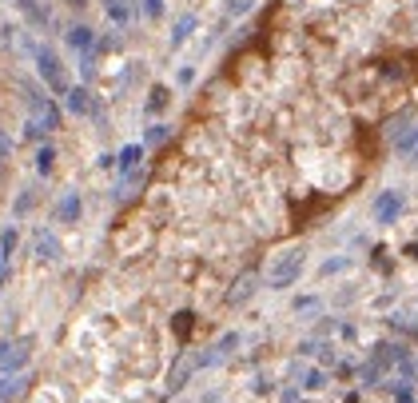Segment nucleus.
<instances>
[{
    "mask_svg": "<svg viewBox=\"0 0 418 403\" xmlns=\"http://www.w3.org/2000/svg\"><path fill=\"white\" fill-rule=\"evenodd\" d=\"M164 100H168V92H164V88H155L152 100H148V108H152V112H155V108H164Z\"/></svg>",
    "mask_w": 418,
    "mask_h": 403,
    "instance_id": "6ab92c4d",
    "label": "nucleus"
},
{
    "mask_svg": "<svg viewBox=\"0 0 418 403\" xmlns=\"http://www.w3.org/2000/svg\"><path fill=\"white\" fill-rule=\"evenodd\" d=\"M68 44L84 52V48L92 44V28H88V24H72V28H68Z\"/></svg>",
    "mask_w": 418,
    "mask_h": 403,
    "instance_id": "6e6552de",
    "label": "nucleus"
},
{
    "mask_svg": "<svg viewBox=\"0 0 418 403\" xmlns=\"http://www.w3.org/2000/svg\"><path fill=\"white\" fill-rule=\"evenodd\" d=\"M12 248H16V228H8L4 236H0V251H4V264H8V256H12Z\"/></svg>",
    "mask_w": 418,
    "mask_h": 403,
    "instance_id": "4468645a",
    "label": "nucleus"
},
{
    "mask_svg": "<svg viewBox=\"0 0 418 403\" xmlns=\"http://www.w3.org/2000/svg\"><path fill=\"white\" fill-rule=\"evenodd\" d=\"M195 28V17H184L179 24H175V32H171V44H184L188 40V32Z\"/></svg>",
    "mask_w": 418,
    "mask_h": 403,
    "instance_id": "ddd939ff",
    "label": "nucleus"
},
{
    "mask_svg": "<svg viewBox=\"0 0 418 403\" xmlns=\"http://www.w3.org/2000/svg\"><path fill=\"white\" fill-rule=\"evenodd\" d=\"M160 8H164V0H148V17H155Z\"/></svg>",
    "mask_w": 418,
    "mask_h": 403,
    "instance_id": "b1692460",
    "label": "nucleus"
},
{
    "mask_svg": "<svg viewBox=\"0 0 418 403\" xmlns=\"http://www.w3.org/2000/svg\"><path fill=\"white\" fill-rule=\"evenodd\" d=\"M20 8H24V17L32 20V24H48V8H40L36 0H16Z\"/></svg>",
    "mask_w": 418,
    "mask_h": 403,
    "instance_id": "9d476101",
    "label": "nucleus"
},
{
    "mask_svg": "<svg viewBox=\"0 0 418 403\" xmlns=\"http://www.w3.org/2000/svg\"><path fill=\"white\" fill-rule=\"evenodd\" d=\"M415 160H418V148H415Z\"/></svg>",
    "mask_w": 418,
    "mask_h": 403,
    "instance_id": "a878e982",
    "label": "nucleus"
},
{
    "mask_svg": "<svg viewBox=\"0 0 418 403\" xmlns=\"http://www.w3.org/2000/svg\"><path fill=\"white\" fill-rule=\"evenodd\" d=\"M8 156H12V136L0 128V168H4V160H8Z\"/></svg>",
    "mask_w": 418,
    "mask_h": 403,
    "instance_id": "f3484780",
    "label": "nucleus"
},
{
    "mask_svg": "<svg viewBox=\"0 0 418 403\" xmlns=\"http://www.w3.org/2000/svg\"><path fill=\"white\" fill-rule=\"evenodd\" d=\"M191 371H195V364H191V360H188V364H179V367H175V375H171V387H184V380H188Z\"/></svg>",
    "mask_w": 418,
    "mask_h": 403,
    "instance_id": "dca6fc26",
    "label": "nucleus"
},
{
    "mask_svg": "<svg viewBox=\"0 0 418 403\" xmlns=\"http://www.w3.org/2000/svg\"><path fill=\"white\" fill-rule=\"evenodd\" d=\"M248 8H251V0H231V4H228V12H231V17H243Z\"/></svg>",
    "mask_w": 418,
    "mask_h": 403,
    "instance_id": "a211bd4d",
    "label": "nucleus"
},
{
    "mask_svg": "<svg viewBox=\"0 0 418 403\" xmlns=\"http://www.w3.org/2000/svg\"><path fill=\"white\" fill-rule=\"evenodd\" d=\"M68 4H76V8H80V4H88V0H68Z\"/></svg>",
    "mask_w": 418,
    "mask_h": 403,
    "instance_id": "393cba45",
    "label": "nucleus"
},
{
    "mask_svg": "<svg viewBox=\"0 0 418 403\" xmlns=\"http://www.w3.org/2000/svg\"><path fill=\"white\" fill-rule=\"evenodd\" d=\"M56 220H60V224H72V220H80V196L76 192H68L64 200H60Z\"/></svg>",
    "mask_w": 418,
    "mask_h": 403,
    "instance_id": "0eeeda50",
    "label": "nucleus"
},
{
    "mask_svg": "<svg viewBox=\"0 0 418 403\" xmlns=\"http://www.w3.org/2000/svg\"><path fill=\"white\" fill-rule=\"evenodd\" d=\"M68 108H72V112H88V108H92V100H88V92H84V88H68Z\"/></svg>",
    "mask_w": 418,
    "mask_h": 403,
    "instance_id": "9b49d317",
    "label": "nucleus"
},
{
    "mask_svg": "<svg viewBox=\"0 0 418 403\" xmlns=\"http://www.w3.org/2000/svg\"><path fill=\"white\" fill-rule=\"evenodd\" d=\"M307 387H311V391H315V387H323V371H311V375H307Z\"/></svg>",
    "mask_w": 418,
    "mask_h": 403,
    "instance_id": "5701e85b",
    "label": "nucleus"
},
{
    "mask_svg": "<svg viewBox=\"0 0 418 403\" xmlns=\"http://www.w3.org/2000/svg\"><path fill=\"white\" fill-rule=\"evenodd\" d=\"M28 108H32V120H36V124H44V128H60V112H56V104H52L48 96H40V92L28 88Z\"/></svg>",
    "mask_w": 418,
    "mask_h": 403,
    "instance_id": "20e7f679",
    "label": "nucleus"
},
{
    "mask_svg": "<svg viewBox=\"0 0 418 403\" xmlns=\"http://www.w3.org/2000/svg\"><path fill=\"white\" fill-rule=\"evenodd\" d=\"M108 12H112L116 20H124V17H128V8H124V4H120V0H108Z\"/></svg>",
    "mask_w": 418,
    "mask_h": 403,
    "instance_id": "aec40b11",
    "label": "nucleus"
},
{
    "mask_svg": "<svg viewBox=\"0 0 418 403\" xmlns=\"http://www.w3.org/2000/svg\"><path fill=\"white\" fill-rule=\"evenodd\" d=\"M399 211H402V192H382V196H379V204H375V216H379L382 224H390Z\"/></svg>",
    "mask_w": 418,
    "mask_h": 403,
    "instance_id": "423d86ee",
    "label": "nucleus"
},
{
    "mask_svg": "<svg viewBox=\"0 0 418 403\" xmlns=\"http://www.w3.org/2000/svg\"><path fill=\"white\" fill-rule=\"evenodd\" d=\"M28 355H32V340L24 335V340H12V344H0V371L4 375H12L20 367L28 364Z\"/></svg>",
    "mask_w": 418,
    "mask_h": 403,
    "instance_id": "7ed1b4c3",
    "label": "nucleus"
},
{
    "mask_svg": "<svg viewBox=\"0 0 418 403\" xmlns=\"http://www.w3.org/2000/svg\"><path fill=\"white\" fill-rule=\"evenodd\" d=\"M52 160H56V152H52V148L44 144V148L36 152V172H40V176H48V172H52Z\"/></svg>",
    "mask_w": 418,
    "mask_h": 403,
    "instance_id": "f8f14e48",
    "label": "nucleus"
},
{
    "mask_svg": "<svg viewBox=\"0 0 418 403\" xmlns=\"http://www.w3.org/2000/svg\"><path fill=\"white\" fill-rule=\"evenodd\" d=\"M299 271H303V248H291V251H283V256L271 264L267 284H271V288H291V284L299 280Z\"/></svg>",
    "mask_w": 418,
    "mask_h": 403,
    "instance_id": "f257e3e1",
    "label": "nucleus"
},
{
    "mask_svg": "<svg viewBox=\"0 0 418 403\" xmlns=\"http://www.w3.org/2000/svg\"><path fill=\"white\" fill-rule=\"evenodd\" d=\"M32 248H36V260H40V264H56V260H60V240L52 236V231L40 228L36 236H32Z\"/></svg>",
    "mask_w": 418,
    "mask_h": 403,
    "instance_id": "39448f33",
    "label": "nucleus"
},
{
    "mask_svg": "<svg viewBox=\"0 0 418 403\" xmlns=\"http://www.w3.org/2000/svg\"><path fill=\"white\" fill-rule=\"evenodd\" d=\"M36 64H40V76L48 84V92H68V76H64V64L52 48H36Z\"/></svg>",
    "mask_w": 418,
    "mask_h": 403,
    "instance_id": "f03ea898",
    "label": "nucleus"
},
{
    "mask_svg": "<svg viewBox=\"0 0 418 403\" xmlns=\"http://www.w3.org/2000/svg\"><path fill=\"white\" fill-rule=\"evenodd\" d=\"M135 160H140V144H132V148L120 152V168H135Z\"/></svg>",
    "mask_w": 418,
    "mask_h": 403,
    "instance_id": "2eb2a0df",
    "label": "nucleus"
},
{
    "mask_svg": "<svg viewBox=\"0 0 418 403\" xmlns=\"http://www.w3.org/2000/svg\"><path fill=\"white\" fill-rule=\"evenodd\" d=\"M346 268V260H327L323 264V276H331V271H342Z\"/></svg>",
    "mask_w": 418,
    "mask_h": 403,
    "instance_id": "412c9836",
    "label": "nucleus"
},
{
    "mask_svg": "<svg viewBox=\"0 0 418 403\" xmlns=\"http://www.w3.org/2000/svg\"><path fill=\"white\" fill-rule=\"evenodd\" d=\"M251 291H255V276H243V280H239V284H235V288H231L228 304H243V300H248Z\"/></svg>",
    "mask_w": 418,
    "mask_h": 403,
    "instance_id": "1a4fd4ad",
    "label": "nucleus"
},
{
    "mask_svg": "<svg viewBox=\"0 0 418 403\" xmlns=\"http://www.w3.org/2000/svg\"><path fill=\"white\" fill-rule=\"evenodd\" d=\"M164 136H168V128H164V124H155L152 132H148V140H152V144H160V140H164Z\"/></svg>",
    "mask_w": 418,
    "mask_h": 403,
    "instance_id": "4be33fe9",
    "label": "nucleus"
}]
</instances>
